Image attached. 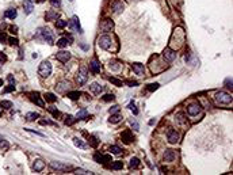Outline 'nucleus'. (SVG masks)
Listing matches in <instances>:
<instances>
[{
	"label": "nucleus",
	"mask_w": 233,
	"mask_h": 175,
	"mask_svg": "<svg viewBox=\"0 0 233 175\" xmlns=\"http://www.w3.org/2000/svg\"><path fill=\"white\" fill-rule=\"evenodd\" d=\"M184 38H186V34H184L183 29H180V27L175 29V31H174V34H172V37H171L170 48H171V49H179V48H180L182 45H183Z\"/></svg>",
	"instance_id": "f257e3e1"
},
{
	"label": "nucleus",
	"mask_w": 233,
	"mask_h": 175,
	"mask_svg": "<svg viewBox=\"0 0 233 175\" xmlns=\"http://www.w3.org/2000/svg\"><path fill=\"white\" fill-rule=\"evenodd\" d=\"M34 38H38V40H43V41H46V42L49 44V45H53V44H54L53 34H52V31H50L49 29H46V27L37 30V33L34 34Z\"/></svg>",
	"instance_id": "f03ea898"
},
{
	"label": "nucleus",
	"mask_w": 233,
	"mask_h": 175,
	"mask_svg": "<svg viewBox=\"0 0 233 175\" xmlns=\"http://www.w3.org/2000/svg\"><path fill=\"white\" fill-rule=\"evenodd\" d=\"M215 102H217L218 105H229L232 102V95L228 94V92H224V91H220L215 94Z\"/></svg>",
	"instance_id": "7ed1b4c3"
},
{
	"label": "nucleus",
	"mask_w": 233,
	"mask_h": 175,
	"mask_svg": "<svg viewBox=\"0 0 233 175\" xmlns=\"http://www.w3.org/2000/svg\"><path fill=\"white\" fill-rule=\"evenodd\" d=\"M38 73L42 77H47L50 73H52V64L49 61H42L38 68Z\"/></svg>",
	"instance_id": "20e7f679"
},
{
	"label": "nucleus",
	"mask_w": 233,
	"mask_h": 175,
	"mask_svg": "<svg viewBox=\"0 0 233 175\" xmlns=\"http://www.w3.org/2000/svg\"><path fill=\"white\" fill-rule=\"evenodd\" d=\"M98 44L102 49L104 50H111V44H112V38L110 35H102L100 38L98 40Z\"/></svg>",
	"instance_id": "39448f33"
},
{
	"label": "nucleus",
	"mask_w": 233,
	"mask_h": 175,
	"mask_svg": "<svg viewBox=\"0 0 233 175\" xmlns=\"http://www.w3.org/2000/svg\"><path fill=\"white\" fill-rule=\"evenodd\" d=\"M88 79V72H87V68L85 67H81L80 69H79L77 75H76V83L79 85H83L85 84V81H87Z\"/></svg>",
	"instance_id": "423d86ee"
},
{
	"label": "nucleus",
	"mask_w": 233,
	"mask_h": 175,
	"mask_svg": "<svg viewBox=\"0 0 233 175\" xmlns=\"http://www.w3.org/2000/svg\"><path fill=\"white\" fill-rule=\"evenodd\" d=\"M201 111H202V107H201L199 103H191V105L187 107V113H188V114H190L191 117L198 115Z\"/></svg>",
	"instance_id": "0eeeda50"
},
{
	"label": "nucleus",
	"mask_w": 233,
	"mask_h": 175,
	"mask_svg": "<svg viewBox=\"0 0 233 175\" xmlns=\"http://www.w3.org/2000/svg\"><path fill=\"white\" fill-rule=\"evenodd\" d=\"M163 57H164V60H166L167 63H171V61L175 60V57H176V53L174 52V49H171V48H167V49L163 52Z\"/></svg>",
	"instance_id": "6e6552de"
},
{
	"label": "nucleus",
	"mask_w": 233,
	"mask_h": 175,
	"mask_svg": "<svg viewBox=\"0 0 233 175\" xmlns=\"http://www.w3.org/2000/svg\"><path fill=\"white\" fill-rule=\"evenodd\" d=\"M167 139H168V141L171 144H176L180 140V135L176 132V130H168V133H167Z\"/></svg>",
	"instance_id": "1a4fd4ad"
},
{
	"label": "nucleus",
	"mask_w": 233,
	"mask_h": 175,
	"mask_svg": "<svg viewBox=\"0 0 233 175\" xmlns=\"http://www.w3.org/2000/svg\"><path fill=\"white\" fill-rule=\"evenodd\" d=\"M56 58L58 61H61V63H68V60L71 58V53L67 52V50H61V52H58L56 54Z\"/></svg>",
	"instance_id": "9d476101"
},
{
	"label": "nucleus",
	"mask_w": 233,
	"mask_h": 175,
	"mask_svg": "<svg viewBox=\"0 0 233 175\" xmlns=\"http://www.w3.org/2000/svg\"><path fill=\"white\" fill-rule=\"evenodd\" d=\"M69 29L73 30V31H79L81 33V27H80V23H79V18L77 16H73L69 22Z\"/></svg>",
	"instance_id": "9b49d317"
},
{
	"label": "nucleus",
	"mask_w": 233,
	"mask_h": 175,
	"mask_svg": "<svg viewBox=\"0 0 233 175\" xmlns=\"http://www.w3.org/2000/svg\"><path fill=\"white\" fill-rule=\"evenodd\" d=\"M112 27H114V23H112V20H110V19H106V20H103V22L100 23V30L102 31H104V33L111 31Z\"/></svg>",
	"instance_id": "f8f14e48"
},
{
	"label": "nucleus",
	"mask_w": 233,
	"mask_h": 175,
	"mask_svg": "<svg viewBox=\"0 0 233 175\" xmlns=\"http://www.w3.org/2000/svg\"><path fill=\"white\" fill-rule=\"evenodd\" d=\"M50 167H52L53 170H57V171H67V170H69V166L63 164V163H60V162H52V163H50Z\"/></svg>",
	"instance_id": "ddd939ff"
},
{
	"label": "nucleus",
	"mask_w": 233,
	"mask_h": 175,
	"mask_svg": "<svg viewBox=\"0 0 233 175\" xmlns=\"http://www.w3.org/2000/svg\"><path fill=\"white\" fill-rule=\"evenodd\" d=\"M94 159L96 160L98 163H102V164H106V163L111 162V157L108 156V155H99V153H95Z\"/></svg>",
	"instance_id": "4468645a"
},
{
	"label": "nucleus",
	"mask_w": 233,
	"mask_h": 175,
	"mask_svg": "<svg viewBox=\"0 0 233 175\" xmlns=\"http://www.w3.org/2000/svg\"><path fill=\"white\" fill-rule=\"evenodd\" d=\"M175 157H176V153H175V151H172V149H166V152H164V160H166V162H174Z\"/></svg>",
	"instance_id": "2eb2a0df"
},
{
	"label": "nucleus",
	"mask_w": 233,
	"mask_h": 175,
	"mask_svg": "<svg viewBox=\"0 0 233 175\" xmlns=\"http://www.w3.org/2000/svg\"><path fill=\"white\" fill-rule=\"evenodd\" d=\"M56 90H57L58 92H65L67 90H69V83H68L67 80L60 81V83L56 85Z\"/></svg>",
	"instance_id": "dca6fc26"
},
{
	"label": "nucleus",
	"mask_w": 233,
	"mask_h": 175,
	"mask_svg": "<svg viewBox=\"0 0 233 175\" xmlns=\"http://www.w3.org/2000/svg\"><path fill=\"white\" fill-rule=\"evenodd\" d=\"M30 99H31V101L34 102V103H37L39 106V107H43V102L41 101V98H39V94L38 92H33V94H30Z\"/></svg>",
	"instance_id": "f3484780"
},
{
	"label": "nucleus",
	"mask_w": 233,
	"mask_h": 175,
	"mask_svg": "<svg viewBox=\"0 0 233 175\" xmlns=\"http://www.w3.org/2000/svg\"><path fill=\"white\" fill-rule=\"evenodd\" d=\"M121 139H122V141L125 143V144H130V143H132V140H133V135H132V132H129V130H125V132L122 133Z\"/></svg>",
	"instance_id": "a211bd4d"
},
{
	"label": "nucleus",
	"mask_w": 233,
	"mask_h": 175,
	"mask_svg": "<svg viewBox=\"0 0 233 175\" xmlns=\"http://www.w3.org/2000/svg\"><path fill=\"white\" fill-rule=\"evenodd\" d=\"M43 169H45V163H43L41 159H37L33 164V170L37 171V173H39V171H42Z\"/></svg>",
	"instance_id": "6ab92c4d"
},
{
	"label": "nucleus",
	"mask_w": 233,
	"mask_h": 175,
	"mask_svg": "<svg viewBox=\"0 0 233 175\" xmlns=\"http://www.w3.org/2000/svg\"><path fill=\"white\" fill-rule=\"evenodd\" d=\"M90 90L94 92V94L99 95L100 92H103V85H100L99 83H92V84L90 85Z\"/></svg>",
	"instance_id": "aec40b11"
},
{
	"label": "nucleus",
	"mask_w": 233,
	"mask_h": 175,
	"mask_svg": "<svg viewBox=\"0 0 233 175\" xmlns=\"http://www.w3.org/2000/svg\"><path fill=\"white\" fill-rule=\"evenodd\" d=\"M132 68H133V71L136 72V75H138V76H142L144 75V65L142 64L136 63V64L132 65Z\"/></svg>",
	"instance_id": "412c9836"
},
{
	"label": "nucleus",
	"mask_w": 233,
	"mask_h": 175,
	"mask_svg": "<svg viewBox=\"0 0 233 175\" xmlns=\"http://www.w3.org/2000/svg\"><path fill=\"white\" fill-rule=\"evenodd\" d=\"M90 69L94 72V73H99V72H100V64H99L96 60H92L90 64Z\"/></svg>",
	"instance_id": "4be33fe9"
},
{
	"label": "nucleus",
	"mask_w": 233,
	"mask_h": 175,
	"mask_svg": "<svg viewBox=\"0 0 233 175\" xmlns=\"http://www.w3.org/2000/svg\"><path fill=\"white\" fill-rule=\"evenodd\" d=\"M23 8H25V12L26 14H31L33 12V8H34L31 0H26V2L23 3Z\"/></svg>",
	"instance_id": "5701e85b"
},
{
	"label": "nucleus",
	"mask_w": 233,
	"mask_h": 175,
	"mask_svg": "<svg viewBox=\"0 0 233 175\" xmlns=\"http://www.w3.org/2000/svg\"><path fill=\"white\" fill-rule=\"evenodd\" d=\"M4 16L8 19H15L16 18V10L15 8H10L7 10V11L4 12Z\"/></svg>",
	"instance_id": "b1692460"
},
{
	"label": "nucleus",
	"mask_w": 233,
	"mask_h": 175,
	"mask_svg": "<svg viewBox=\"0 0 233 175\" xmlns=\"http://www.w3.org/2000/svg\"><path fill=\"white\" fill-rule=\"evenodd\" d=\"M175 121L178 123H184L186 122V115H184L183 113H178V114L175 115Z\"/></svg>",
	"instance_id": "393cba45"
},
{
	"label": "nucleus",
	"mask_w": 233,
	"mask_h": 175,
	"mask_svg": "<svg viewBox=\"0 0 233 175\" xmlns=\"http://www.w3.org/2000/svg\"><path fill=\"white\" fill-rule=\"evenodd\" d=\"M45 18H46V20H56L58 18V15H57V12H54V11H49V12H46Z\"/></svg>",
	"instance_id": "a878e982"
},
{
	"label": "nucleus",
	"mask_w": 233,
	"mask_h": 175,
	"mask_svg": "<svg viewBox=\"0 0 233 175\" xmlns=\"http://www.w3.org/2000/svg\"><path fill=\"white\" fill-rule=\"evenodd\" d=\"M45 99L47 102H50V103H54V102L57 101V97L54 94H52V92H47V94L45 95Z\"/></svg>",
	"instance_id": "bb28decb"
},
{
	"label": "nucleus",
	"mask_w": 233,
	"mask_h": 175,
	"mask_svg": "<svg viewBox=\"0 0 233 175\" xmlns=\"http://www.w3.org/2000/svg\"><path fill=\"white\" fill-rule=\"evenodd\" d=\"M112 8H114V12H115V14H119V12H121L122 10H123V3H122V2H116Z\"/></svg>",
	"instance_id": "cd10ccee"
},
{
	"label": "nucleus",
	"mask_w": 233,
	"mask_h": 175,
	"mask_svg": "<svg viewBox=\"0 0 233 175\" xmlns=\"http://www.w3.org/2000/svg\"><path fill=\"white\" fill-rule=\"evenodd\" d=\"M39 117L38 113H27L26 114V119L27 121H34V119H37Z\"/></svg>",
	"instance_id": "c85d7f7f"
},
{
	"label": "nucleus",
	"mask_w": 233,
	"mask_h": 175,
	"mask_svg": "<svg viewBox=\"0 0 233 175\" xmlns=\"http://www.w3.org/2000/svg\"><path fill=\"white\" fill-rule=\"evenodd\" d=\"M80 97V92L79 91H72V92H68V98L72 99V101H76Z\"/></svg>",
	"instance_id": "c756f323"
},
{
	"label": "nucleus",
	"mask_w": 233,
	"mask_h": 175,
	"mask_svg": "<svg viewBox=\"0 0 233 175\" xmlns=\"http://www.w3.org/2000/svg\"><path fill=\"white\" fill-rule=\"evenodd\" d=\"M122 119V117L118 114V113H115V114H111V118H110V122L111 123H116V122H119Z\"/></svg>",
	"instance_id": "7c9ffc66"
},
{
	"label": "nucleus",
	"mask_w": 233,
	"mask_h": 175,
	"mask_svg": "<svg viewBox=\"0 0 233 175\" xmlns=\"http://www.w3.org/2000/svg\"><path fill=\"white\" fill-rule=\"evenodd\" d=\"M140 166V159L138 157H133L132 160H130V169H136V167Z\"/></svg>",
	"instance_id": "2f4dec72"
},
{
	"label": "nucleus",
	"mask_w": 233,
	"mask_h": 175,
	"mask_svg": "<svg viewBox=\"0 0 233 175\" xmlns=\"http://www.w3.org/2000/svg\"><path fill=\"white\" fill-rule=\"evenodd\" d=\"M68 44H69V42H68L67 38H60V40L57 41V46H58V48H65V46L68 45Z\"/></svg>",
	"instance_id": "473e14b6"
},
{
	"label": "nucleus",
	"mask_w": 233,
	"mask_h": 175,
	"mask_svg": "<svg viewBox=\"0 0 233 175\" xmlns=\"http://www.w3.org/2000/svg\"><path fill=\"white\" fill-rule=\"evenodd\" d=\"M114 99H115V97L112 94H106L102 97V101L103 102H111V101H114Z\"/></svg>",
	"instance_id": "72a5a7b5"
},
{
	"label": "nucleus",
	"mask_w": 233,
	"mask_h": 175,
	"mask_svg": "<svg viewBox=\"0 0 233 175\" xmlns=\"http://www.w3.org/2000/svg\"><path fill=\"white\" fill-rule=\"evenodd\" d=\"M108 68H110V69H112V71H118L119 68H121V65L116 63V61H111V63L108 64Z\"/></svg>",
	"instance_id": "f704fd0d"
},
{
	"label": "nucleus",
	"mask_w": 233,
	"mask_h": 175,
	"mask_svg": "<svg viewBox=\"0 0 233 175\" xmlns=\"http://www.w3.org/2000/svg\"><path fill=\"white\" fill-rule=\"evenodd\" d=\"M67 26V20H63V19H58L56 22V27L57 29H64Z\"/></svg>",
	"instance_id": "c9c22d12"
},
{
	"label": "nucleus",
	"mask_w": 233,
	"mask_h": 175,
	"mask_svg": "<svg viewBox=\"0 0 233 175\" xmlns=\"http://www.w3.org/2000/svg\"><path fill=\"white\" fill-rule=\"evenodd\" d=\"M8 148H10V144L7 143L6 140H3V139L0 140V149H3V151H7Z\"/></svg>",
	"instance_id": "e433bc0d"
},
{
	"label": "nucleus",
	"mask_w": 233,
	"mask_h": 175,
	"mask_svg": "<svg viewBox=\"0 0 233 175\" xmlns=\"http://www.w3.org/2000/svg\"><path fill=\"white\" fill-rule=\"evenodd\" d=\"M110 151H111V153H114V155H119L122 149L119 148V147H116V145H111L110 147Z\"/></svg>",
	"instance_id": "4c0bfd02"
},
{
	"label": "nucleus",
	"mask_w": 233,
	"mask_h": 175,
	"mask_svg": "<svg viewBox=\"0 0 233 175\" xmlns=\"http://www.w3.org/2000/svg\"><path fill=\"white\" fill-rule=\"evenodd\" d=\"M88 141H90V145L91 147H96L98 145V139H96V137H95V136H91L90 137V139H88Z\"/></svg>",
	"instance_id": "58836bf2"
},
{
	"label": "nucleus",
	"mask_w": 233,
	"mask_h": 175,
	"mask_svg": "<svg viewBox=\"0 0 233 175\" xmlns=\"http://www.w3.org/2000/svg\"><path fill=\"white\" fill-rule=\"evenodd\" d=\"M85 117H87V110H85V109H83V110H80L77 113V118L79 119H84Z\"/></svg>",
	"instance_id": "ea45409f"
},
{
	"label": "nucleus",
	"mask_w": 233,
	"mask_h": 175,
	"mask_svg": "<svg viewBox=\"0 0 233 175\" xmlns=\"http://www.w3.org/2000/svg\"><path fill=\"white\" fill-rule=\"evenodd\" d=\"M122 167H123V163H122V162H115V163L111 166V169H112V170H122Z\"/></svg>",
	"instance_id": "a19ab883"
},
{
	"label": "nucleus",
	"mask_w": 233,
	"mask_h": 175,
	"mask_svg": "<svg viewBox=\"0 0 233 175\" xmlns=\"http://www.w3.org/2000/svg\"><path fill=\"white\" fill-rule=\"evenodd\" d=\"M2 107H4V109H11L12 107V103L10 101H3L2 102Z\"/></svg>",
	"instance_id": "79ce46f5"
},
{
	"label": "nucleus",
	"mask_w": 233,
	"mask_h": 175,
	"mask_svg": "<svg viewBox=\"0 0 233 175\" xmlns=\"http://www.w3.org/2000/svg\"><path fill=\"white\" fill-rule=\"evenodd\" d=\"M146 88H148V91H155V90L159 88V83H152V84H149Z\"/></svg>",
	"instance_id": "37998d69"
},
{
	"label": "nucleus",
	"mask_w": 233,
	"mask_h": 175,
	"mask_svg": "<svg viewBox=\"0 0 233 175\" xmlns=\"http://www.w3.org/2000/svg\"><path fill=\"white\" fill-rule=\"evenodd\" d=\"M110 81H111L112 84L118 85V87H121V85H122V81H121V80H118V79H115V77H110Z\"/></svg>",
	"instance_id": "c03bdc74"
},
{
	"label": "nucleus",
	"mask_w": 233,
	"mask_h": 175,
	"mask_svg": "<svg viewBox=\"0 0 233 175\" xmlns=\"http://www.w3.org/2000/svg\"><path fill=\"white\" fill-rule=\"evenodd\" d=\"M129 109L133 111V114H137V113H138V110H137V109H136L134 102H130V103H129Z\"/></svg>",
	"instance_id": "a18cd8bd"
},
{
	"label": "nucleus",
	"mask_w": 233,
	"mask_h": 175,
	"mask_svg": "<svg viewBox=\"0 0 233 175\" xmlns=\"http://www.w3.org/2000/svg\"><path fill=\"white\" fill-rule=\"evenodd\" d=\"M73 121H75L73 117H72V115H68L67 119H65V125H72V123H73Z\"/></svg>",
	"instance_id": "49530a36"
},
{
	"label": "nucleus",
	"mask_w": 233,
	"mask_h": 175,
	"mask_svg": "<svg viewBox=\"0 0 233 175\" xmlns=\"http://www.w3.org/2000/svg\"><path fill=\"white\" fill-rule=\"evenodd\" d=\"M75 140V144H76L77 147H80V148H85V145H84V143L81 141V140H79V139H73Z\"/></svg>",
	"instance_id": "de8ad7c7"
},
{
	"label": "nucleus",
	"mask_w": 233,
	"mask_h": 175,
	"mask_svg": "<svg viewBox=\"0 0 233 175\" xmlns=\"http://www.w3.org/2000/svg\"><path fill=\"white\" fill-rule=\"evenodd\" d=\"M47 110H49L50 113H52V114H53L54 117H56V118H57L58 115H60V111H58V110H56V109H53V107H49V109H47Z\"/></svg>",
	"instance_id": "09e8293b"
},
{
	"label": "nucleus",
	"mask_w": 233,
	"mask_h": 175,
	"mask_svg": "<svg viewBox=\"0 0 233 175\" xmlns=\"http://www.w3.org/2000/svg\"><path fill=\"white\" fill-rule=\"evenodd\" d=\"M50 4L53 7H60L61 6V0H50Z\"/></svg>",
	"instance_id": "8fccbe9b"
},
{
	"label": "nucleus",
	"mask_w": 233,
	"mask_h": 175,
	"mask_svg": "<svg viewBox=\"0 0 233 175\" xmlns=\"http://www.w3.org/2000/svg\"><path fill=\"white\" fill-rule=\"evenodd\" d=\"M115 113H119V106H112L110 109V114H115Z\"/></svg>",
	"instance_id": "3c124183"
},
{
	"label": "nucleus",
	"mask_w": 233,
	"mask_h": 175,
	"mask_svg": "<svg viewBox=\"0 0 233 175\" xmlns=\"http://www.w3.org/2000/svg\"><path fill=\"white\" fill-rule=\"evenodd\" d=\"M126 84H128L129 87H136V85H138L137 81H132V80H126Z\"/></svg>",
	"instance_id": "603ef678"
},
{
	"label": "nucleus",
	"mask_w": 233,
	"mask_h": 175,
	"mask_svg": "<svg viewBox=\"0 0 233 175\" xmlns=\"http://www.w3.org/2000/svg\"><path fill=\"white\" fill-rule=\"evenodd\" d=\"M14 90H15V85H14V84H10L8 87H7L6 90H4V92H11V91H14Z\"/></svg>",
	"instance_id": "864d4df0"
},
{
	"label": "nucleus",
	"mask_w": 233,
	"mask_h": 175,
	"mask_svg": "<svg viewBox=\"0 0 233 175\" xmlns=\"http://www.w3.org/2000/svg\"><path fill=\"white\" fill-rule=\"evenodd\" d=\"M10 45H18V40L16 38H8Z\"/></svg>",
	"instance_id": "5fc2aeb1"
},
{
	"label": "nucleus",
	"mask_w": 233,
	"mask_h": 175,
	"mask_svg": "<svg viewBox=\"0 0 233 175\" xmlns=\"http://www.w3.org/2000/svg\"><path fill=\"white\" fill-rule=\"evenodd\" d=\"M6 60H7V56H6V54H3L2 52H0V64H3Z\"/></svg>",
	"instance_id": "6e6d98bb"
},
{
	"label": "nucleus",
	"mask_w": 233,
	"mask_h": 175,
	"mask_svg": "<svg viewBox=\"0 0 233 175\" xmlns=\"http://www.w3.org/2000/svg\"><path fill=\"white\" fill-rule=\"evenodd\" d=\"M130 123H132V126L134 128V130H138V128H140V126H138V122H137V121H133V119H132V122H130Z\"/></svg>",
	"instance_id": "4d7b16f0"
},
{
	"label": "nucleus",
	"mask_w": 233,
	"mask_h": 175,
	"mask_svg": "<svg viewBox=\"0 0 233 175\" xmlns=\"http://www.w3.org/2000/svg\"><path fill=\"white\" fill-rule=\"evenodd\" d=\"M10 31L14 33V34H16V33H18V27H16V26H10Z\"/></svg>",
	"instance_id": "13d9d810"
},
{
	"label": "nucleus",
	"mask_w": 233,
	"mask_h": 175,
	"mask_svg": "<svg viewBox=\"0 0 233 175\" xmlns=\"http://www.w3.org/2000/svg\"><path fill=\"white\" fill-rule=\"evenodd\" d=\"M75 174H91V173H88V171H85V170H76Z\"/></svg>",
	"instance_id": "bf43d9fd"
},
{
	"label": "nucleus",
	"mask_w": 233,
	"mask_h": 175,
	"mask_svg": "<svg viewBox=\"0 0 233 175\" xmlns=\"http://www.w3.org/2000/svg\"><path fill=\"white\" fill-rule=\"evenodd\" d=\"M7 40V35L4 33H0V41H2V42H4V41Z\"/></svg>",
	"instance_id": "052dcab7"
},
{
	"label": "nucleus",
	"mask_w": 233,
	"mask_h": 175,
	"mask_svg": "<svg viewBox=\"0 0 233 175\" xmlns=\"http://www.w3.org/2000/svg\"><path fill=\"white\" fill-rule=\"evenodd\" d=\"M8 81H10V83H11V84H15V80H14V77L11 76V75H10V76H8Z\"/></svg>",
	"instance_id": "680f3d73"
},
{
	"label": "nucleus",
	"mask_w": 233,
	"mask_h": 175,
	"mask_svg": "<svg viewBox=\"0 0 233 175\" xmlns=\"http://www.w3.org/2000/svg\"><path fill=\"white\" fill-rule=\"evenodd\" d=\"M227 84H228L227 87H228V88H231V90H232V80H229V79H228V80H227Z\"/></svg>",
	"instance_id": "e2e57ef3"
},
{
	"label": "nucleus",
	"mask_w": 233,
	"mask_h": 175,
	"mask_svg": "<svg viewBox=\"0 0 233 175\" xmlns=\"http://www.w3.org/2000/svg\"><path fill=\"white\" fill-rule=\"evenodd\" d=\"M3 84V80H0V85H2Z\"/></svg>",
	"instance_id": "0e129e2a"
},
{
	"label": "nucleus",
	"mask_w": 233,
	"mask_h": 175,
	"mask_svg": "<svg viewBox=\"0 0 233 175\" xmlns=\"http://www.w3.org/2000/svg\"><path fill=\"white\" fill-rule=\"evenodd\" d=\"M0 140H2V136H0Z\"/></svg>",
	"instance_id": "69168bd1"
}]
</instances>
